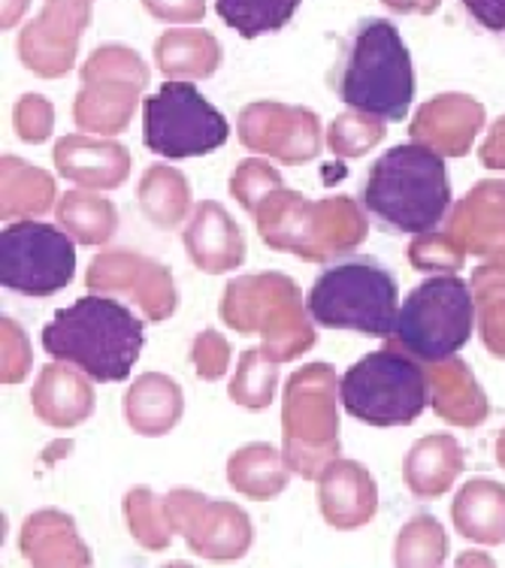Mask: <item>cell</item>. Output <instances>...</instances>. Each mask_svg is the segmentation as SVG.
Instances as JSON below:
<instances>
[{"mask_svg":"<svg viewBox=\"0 0 505 568\" xmlns=\"http://www.w3.org/2000/svg\"><path fill=\"white\" fill-rule=\"evenodd\" d=\"M43 348L94 382H124L143 351V321L110 296L89 294L55 312L43 329Z\"/></svg>","mask_w":505,"mask_h":568,"instance_id":"6da1fadb","label":"cell"},{"mask_svg":"<svg viewBox=\"0 0 505 568\" xmlns=\"http://www.w3.org/2000/svg\"><path fill=\"white\" fill-rule=\"evenodd\" d=\"M333 88L345 106L382 121H403L415 98L412 58L387 19H363L342 45Z\"/></svg>","mask_w":505,"mask_h":568,"instance_id":"7a4b0ae2","label":"cell"},{"mask_svg":"<svg viewBox=\"0 0 505 568\" xmlns=\"http://www.w3.org/2000/svg\"><path fill=\"white\" fill-rule=\"evenodd\" d=\"M363 206L400 233L424 236L436 230L451 206L445 154L424 142L387 149L370 170Z\"/></svg>","mask_w":505,"mask_h":568,"instance_id":"3957f363","label":"cell"},{"mask_svg":"<svg viewBox=\"0 0 505 568\" xmlns=\"http://www.w3.org/2000/svg\"><path fill=\"white\" fill-rule=\"evenodd\" d=\"M257 233L275 252H291L303 261H330L336 254L357 248L366 236V221L352 200L330 197L321 203L275 191L257 212Z\"/></svg>","mask_w":505,"mask_h":568,"instance_id":"277c9868","label":"cell"},{"mask_svg":"<svg viewBox=\"0 0 505 568\" xmlns=\"http://www.w3.org/2000/svg\"><path fill=\"white\" fill-rule=\"evenodd\" d=\"M306 312L315 324L327 329L394 336L400 315L396 278L370 257L336 263L315 278Z\"/></svg>","mask_w":505,"mask_h":568,"instance_id":"5b68a950","label":"cell"},{"mask_svg":"<svg viewBox=\"0 0 505 568\" xmlns=\"http://www.w3.org/2000/svg\"><path fill=\"white\" fill-rule=\"evenodd\" d=\"M430 399V378L400 345L373 351L340 378L345 415L370 426H406L421 417Z\"/></svg>","mask_w":505,"mask_h":568,"instance_id":"8992f818","label":"cell"},{"mask_svg":"<svg viewBox=\"0 0 505 568\" xmlns=\"http://www.w3.org/2000/svg\"><path fill=\"white\" fill-rule=\"evenodd\" d=\"M221 317L236 333H261L264 351L275 363L294 361L315 342V329L309 327L297 287L287 275H245L231 282L221 296Z\"/></svg>","mask_w":505,"mask_h":568,"instance_id":"52a82bcc","label":"cell"},{"mask_svg":"<svg viewBox=\"0 0 505 568\" xmlns=\"http://www.w3.org/2000/svg\"><path fill=\"white\" fill-rule=\"evenodd\" d=\"M473 287L457 275H436L417 284L396 315L394 339L421 363H448L473 339Z\"/></svg>","mask_w":505,"mask_h":568,"instance_id":"ba28073f","label":"cell"},{"mask_svg":"<svg viewBox=\"0 0 505 568\" xmlns=\"http://www.w3.org/2000/svg\"><path fill=\"white\" fill-rule=\"evenodd\" d=\"M333 394H340V384L327 363L300 369L285 387V463L303 478H319L340 454Z\"/></svg>","mask_w":505,"mask_h":568,"instance_id":"9c48e42d","label":"cell"},{"mask_svg":"<svg viewBox=\"0 0 505 568\" xmlns=\"http://www.w3.org/2000/svg\"><path fill=\"white\" fill-rule=\"evenodd\" d=\"M228 133L224 115L185 79H170L143 103L145 149L170 161L219 152Z\"/></svg>","mask_w":505,"mask_h":568,"instance_id":"30bf717a","label":"cell"},{"mask_svg":"<svg viewBox=\"0 0 505 568\" xmlns=\"http://www.w3.org/2000/svg\"><path fill=\"white\" fill-rule=\"evenodd\" d=\"M77 275V245L46 221H12L0 233V284L22 296H52Z\"/></svg>","mask_w":505,"mask_h":568,"instance_id":"8fae6325","label":"cell"},{"mask_svg":"<svg viewBox=\"0 0 505 568\" xmlns=\"http://www.w3.org/2000/svg\"><path fill=\"white\" fill-rule=\"evenodd\" d=\"M91 22V0H46L19 37L22 64L40 79H61L77 64V45Z\"/></svg>","mask_w":505,"mask_h":568,"instance_id":"7c38bea8","label":"cell"},{"mask_svg":"<svg viewBox=\"0 0 505 568\" xmlns=\"http://www.w3.org/2000/svg\"><path fill=\"white\" fill-rule=\"evenodd\" d=\"M166 511L173 529L182 532L188 547L206 559H240L252 545L249 517L231 503L209 505L203 496L176 490L166 496Z\"/></svg>","mask_w":505,"mask_h":568,"instance_id":"4fadbf2b","label":"cell"},{"mask_svg":"<svg viewBox=\"0 0 505 568\" xmlns=\"http://www.w3.org/2000/svg\"><path fill=\"white\" fill-rule=\"evenodd\" d=\"M240 140L282 164H306L321 152V124L306 106L252 103L240 112Z\"/></svg>","mask_w":505,"mask_h":568,"instance_id":"5bb4252c","label":"cell"},{"mask_svg":"<svg viewBox=\"0 0 505 568\" xmlns=\"http://www.w3.org/2000/svg\"><path fill=\"white\" fill-rule=\"evenodd\" d=\"M91 291H112V294H131L149 321H164L173 315L179 296L173 278L161 263H152L140 254L107 252L91 261L89 270Z\"/></svg>","mask_w":505,"mask_h":568,"instance_id":"9a60e30c","label":"cell"},{"mask_svg":"<svg viewBox=\"0 0 505 568\" xmlns=\"http://www.w3.org/2000/svg\"><path fill=\"white\" fill-rule=\"evenodd\" d=\"M319 505L324 520L336 529L370 524L378 508L373 475L354 459H333L319 475Z\"/></svg>","mask_w":505,"mask_h":568,"instance_id":"2e32d148","label":"cell"},{"mask_svg":"<svg viewBox=\"0 0 505 568\" xmlns=\"http://www.w3.org/2000/svg\"><path fill=\"white\" fill-rule=\"evenodd\" d=\"M52 161L64 179L91 191L119 187L131 170V154L121 142L89 140V136H61L55 142Z\"/></svg>","mask_w":505,"mask_h":568,"instance_id":"e0dca14e","label":"cell"},{"mask_svg":"<svg viewBox=\"0 0 505 568\" xmlns=\"http://www.w3.org/2000/svg\"><path fill=\"white\" fill-rule=\"evenodd\" d=\"M484 121V110L473 98L442 94L417 110L412 136L440 154H466Z\"/></svg>","mask_w":505,"mask_h":568,"instance_id":"ac0fdd59","label":"cell"},{"mask_svg":"<svg viewBox=\"0 0 505 568\" xmlns=\"http://www.w3.org/2000/svg\"><path fill=\"white\" fill-rule=\"evenodd\" d=\"M185 248L198 270L209 275H221L228 270H236L245 261L242 248V233L236 221L224 212L219 203H200L194 209V219L185 227Z\"/></svg>","mask_w":505,"mask_h":568,"instance_id":"d6986e66","label":"cell"},{"mask_svg":"<svg viewBox=\"0 0 505 568\" xmlns=\"http://www.w3.org/2000/svg\"><path fill=\"white\" fill-rule=\"evenodd\" d=\"M33 412L46 424L58 426V429H70V426L89 420L91 408H94V390L91 384L77 372L70 369V363L58 361L55 366H46L40 382L31 394Z\"/></svg>","mask_w":505,"mask_h":568,"instance_id":"ffe728a7","label":"cell"},{"mask_svg":"<svg viewBox=\"0 0 505 568\" xmlns=\"http://www.w3.org/2000/svg\"><path fill=\"white\" fill-rule=\"evenodd\" d=\"M182 390L176 382H170L166 375L149 372L143 378H137L133 387L124 396V417L140 436H164L182 417Z\"/></svg>","mask_w":505,"mask_h":568,"instance_id":"44dd1931","label":"cell"},{"mask_svg":"<svg viewBox=\"0 0 505 568\" xmlns=\"http://www.w3.org/2000/svg\"><path fill=\"white\" fill-rule=\"evenodd\" d=\"M154 64L170 79H209L221 64V45L203 28H173L158 37Z\"/></svg>","mask_w":505,"mask_h":568,"instance_id":"7402d4cb","label":"cell"},{"mask_svg":"<svg viewBox=\"0 0 505 568\" xmlns=\"http://www.w3.org/2000/svg\"><path fill=\"white\" fill-rule=\"evenodd\" d=\"M22 554L33 566H89V547L82 545L73 520L58 511L33 514L24 524Z\"/></svg>","mask_w":505,"mask_h":568,"instance_id":"603a6c76","label":"cell"},{"mask_svg":"<svg viewBox=\"0 0 505 568\" xmlns=\"http://www.w3.org/2000/svg\"><path fill=\"white\" fill-rule=\"evenodd\" d=\"M140 91L143 88L131 85V82H112V79L85 82L73 103V119L82 131L103 133V136L121 133L131 124Z\"/></svg>","mask_w":505,"mask_h":568,"instance_id":"cb8c5ba5","label":"cell"},{"mask_svg":"<svg viewBox=\"0 0 505 568\" xmlns=\"http://www.w3.org/2000/svg\"><path fill=\"white\" fill-rule=\"evenodd\" d=\"M454 524L466 538L499 545L505 541V490L494 481H473L454 503Z\"/></svg>","mask_w":505,"mask_h":568,"instance_id":"d4e9b609","label":"cell"},{"mask_svg":"<svg viewBox=\"0 0 505 568\" xmlns=\"http://www.w3.org/2000/svg\"><path fill=\"white\" fill-rule=\"evenodd\" d=\"M291 466L273 445H249L240 448L228 463V481L249 499H273L285 490Z\"/></svg>","mask_w":505,"mask_h":568,"instance_id":"484cf974","label":"cell"},{"mask_svg":"<svg viewBox=\"0 0 505 568\" xmlns=\"http://www.w3.org/2000/svg\"><path fill=\"white\" fill-rule=\"evenodd\" d=\"M461 471V450L448 436H430L417 442L406 457V484L415 496H440Z\"/></svg>","mask_w":505,"mask_h":568,"instance_id":"4316f807","label":"cell"},{"mask_svg":"<svg viewBox=\"0 0 505 568\" xmlns=\"http://www.w3.org/2000/svg\"><path fill=\"white\" fill-rule=\"evenodd\" d=\"M55 182L19 158H3V219L40 215L55 203Z\"/></svg>","mask_w":505,"mask_h":568,"instance_id":"83f0119b","label":"cell"},{"mask_svg":"<svg viewBox=\"0 0 505 568\" xmlns=\"http://www.w3.org/2000/svg\"><path fill=\"white\" fill-rule=\"evenodd\" d=\"M140 206L154 227H176L179 221H185L191 206L185 175L170 166H149V173L140 182Z\"/></svg>","mask_w":505,"mask_h":568,"instance_id":"f1b7e54d","label":"cell"},{"mask_svg":"<svg viewBox=\"0 0 505 568\" xmlns=\"http://www.w3.org/2000/svg\"><path fill=\"white\" fill-rule=\"evenodd\" d=\"M300 3L303 0H215V12L240 37L254 40L261 33L282 31L294 19Z\"/></svg>","mask_w":505,"mask_h":568,"instance_id":"f546056e","label":"cell"},{"mask_svg":"<svg viewBox=\"0 0 505 568\" xmlns=\"http://www.w3.org/2000/svg\"><path fill=\"white\" fill-rule=\"evenodd\" d=\"M58 219L82 245H103L112 240L119 215L110 200L70 191L58 203Z\"/></svg>","mask_w":505,"mask_h":568,"instance_id":"4dcf8cb0","label":"cell"},{"mask_svg":"<svg viewBox=\"0 0 505 568\" xmlns=\"http://www.w3.org/2000/svg\"><path fill=\"white\" fill-rule=\"evenodd\" d=\"M275 384H279V369L273 357L264 348L245 351L231 382V399L249 412H261L273 403Z\"/></svg>","mask_w":505,"mask_h":568,"instance_id":"1f68e13d","label":"cell"},{"mask_svg":"<svg viewBox=\"0 0 505 568\" xmlns=\"http://www.w3.org/2000/svg\"><path fill=\"white\" fill-rule=\"evenodd\" d=\"M124 520L131 526V536L149 550H164L176 532L170 511H166V499L161 503L149 490H133L124 499Z\"/></svg>","mask_w":505,"mask_h":568,"instance_id":"d6a6232c","label":"cell"},{"mask_svg":"<svg viewBox=\"0 0 505 568\" xmlns=\"http://www.w3.org/2000/svg\"><path fill=\"white\" fill-rule=\"evenodd\" d=\"M382 140H385V121L357 110L336 115L327 131L330 152L340 158H361Z\"/></svg>","mask_w":505,"mask_h":568,"instance_id":"836d02e7","label":"cell"},{"mask_svg":"<svg viewBox=\"0 0 505 568\" xmlns=\"http://www.w3.org/2000/svg\"><path fill=\"white\" fill-rule=\"evenodd\" d=\"M79 73H82V82L112 79V82H131L137 88H145L149 82V67L128 45H103L82 64Z\"/></svg>","mask_w":505,"mask_h":568,"instance_id":"e575fe53","label":"cell"},{"mask_svg":"<svg viewBox=\"0 0 505 568\" xmlns=\"http://www.w3.org/2000/svg\"><path fill=\"white\" fill-rule=\"evenodd\" d=\"M448 550L440 524L433 517H417L403 529L396 545V566H440Z\"/></svg>","mask_w":505,"mask_h":568,"instance_id":"d590c367","label":"cell"},{"mask_svg":"<svg viewBox=\"0 0 505 568\" xmlns=\"http://www.w3.org/2000/svg\"><path fill=\"white\" fill-rule=\"evenodd\" d=\"M279 187H282V175L264 161H242L236 166V175L231 179L233 197L240 200V206L252 215L266 197H273Z\"/></svg>","mask_w":505,"mask_h":568,"instance_id":"8d00e7d4","label":"cell"},{"mask_svg":"<svg viewBox=\"0 0 505 568\" xmlns=\"http://www.w3.org/2000/svg\"><path fill=\"white\" fill-rule=\"evenodd\" d=\"M52 121H55V110H52V103L46 98H40V94H24V98H19V103L12 106V124H16V133H19L24 142L49 140Z\"/></svg>","mask_w":505,"mask_h":568,"instance_id":"74e56055","label":"cell"},{"mask_svg":"<svg viewBox=\"0 0 505 568\" xmlns=\"http://www.w3.org/2000/svg\"><path fill=\"white\" fill-rule=\"evenodd\" d=\"M191 357H194V369H198L200 378L215 382V378H221L224 369H228V361H231V345L221 339L215 329H206V333H200L198 342H194Z\"/></svg>","mask_w":505,"mask_h":568,"instance_id":"f35d334b","label":"cell"},{"mask_svg":"<svg viewBox=\"0 0 505 568\" xmlns=\"http://www.w3.org/2000/svg\"><path fill=\"white\" fill-rule=\"evenodd\" d=\"M28 363H31V348H28L22 327L10 317H3V384L22 382Z\"/></svg>","mask_w":505,"mask_h":568,"instance_id":"ab89813d","label":"cell"},{"mask_svg":"<svg viewBox=\"0 0 505 568\" xmlns=\"http://www.w3.org/2000/svg\"><path fill=\"white\" fill-rule=\"evenodd\" d=\"M149 16L170 24H194L206 16V0H143Z\"/></svg>","mask_w":505,"mask_h":568,"instance_id":"60d3db41","label":"cell"},{"mask_svg":"<svg viewBox=\"0 0 505 568\" xmlns=\"http://www.w3.org/2000/svg\"><path fill=\"white\" fill-rule=\"evenodd\" d=\"M442 242L445 240H440V236H430V233H424L421 240H415L412 252H408V257H412V263H415V270H457L461 254H451L448 257Z\"/></svg>","mask_w":505,"mask_h":568,"instance_id":"b9f144b4","label":"cell"},{"mask_svg":"<svg viewBox=\"0 0 505 568\" xmlns=\"http://www.w3.org/2000/svg\"><path fill=\"white\" fill-rule=\"evenodd\" d=\"M463 7L473 12L475 22L487 31H505V0H463Z\"/></svg>","mask_w":505,"mask_h":568,"instance_id":"7bdbcfd3","label":"cell"},{"mask_svg":"<svg viewBox=\"0 0 505 568\" xmlns=\"http://www.w3.org/2000/svg\"><path fill=\"white\" fill-rule=\"evenodd\" d=\"M484 164H494V166H505V119L496 121L494 133H491V140L484 145Z\"/></svg>","mask_w":505,"mask_h":568,"instance_id":"ee69618b","label":"cell"},{"mask_svg":"<svg viewBox=\"0 0 505 568\" xmlns=\"http://www.w3.org/2000/svg\"><path fill=\"white\" fill-rule=\"evenodd\" d=\"M387 10L394 12H403V16H408V12H417V16H430V12L440 7V0H382Z\"/></svg>","mask_w":505,"mask_h":568,"instance_id":"f6af8a7d","label":"cell"},{"mask_svg":"<svg viewBox=\"0 0 505 568\" xmlns=\"http://www.w3.org/2000/svg\"><path fill=\"white\" fill-rule=\"evenodd\" d=\"M28 10V0H3V28H12V24L19 22Z\"/></svg>","mask_w":505,"mask_h":568,"instance_id":"bcb514c9","label":"cell"}]
</instances>
